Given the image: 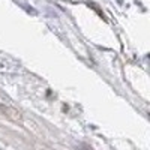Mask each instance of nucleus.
Returning a JSON list of instances; mask_svg holds the SVG:
<instances>
[{"mask_svg": "<svg viewBox=\"0 0 150 150\" xmlns=\"http://www.w3.org/2000/svg\"><path fill=\"white\" fill-rule=\"evenodd\" d=\"M77 150H95V149H93V147H90L89 144H80Z\"/></svg>", "mask_w": 150, "mask_h": 150, "instance_id": "f257e3e1", "label": "nucleus"}]
</instances>
